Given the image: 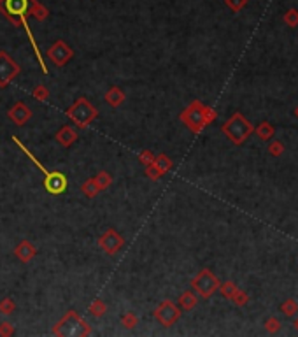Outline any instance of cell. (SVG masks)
I'll use <instances>...</instances> for the list:
<instances>
[{
    "label": "cell",
    "instance_id": "5bb4252c",
    "mask_svg": "<svg viewBox=\"0 0 298 337\" xmlns=\"http://www.w3.org/2000/svg\"><path fill=\"white\" fill-rule=\"evenodd\" d=\"M14 255L18 257L21 262H30V260L33 258L37 255V250H35V246L30 242V241H21L16 248H14Z\"/></svg>",
    "mask_w": 298,
    "mask_h": 337
},
{
    "label": "cell",
    "instance_id": "ffe728a7",
    "mask_svg": "<svg viewBox=\"0 0 298 337\" xmlns=\"http://www.w3.org/2000/svg\"><path fill=\"white\" fill-rule=\"evenodd\" d=\"M106 311H107V305L102 299H95L92 304H90V313H92L93 316H96V318L104 316V314H106Z\"/></svg>",
    "mask_w": 298,
    "mask_h": 337
},
{
    "label": "cell",
    "instance_id": "30bf717a",
    "mask_svg": "<svg viewBox=\"0 0 298 337\" xmlns=\"http://www.w3.org/2000/svg\"><path fill=\"white\" fill-rule=\"evenodd\" d=\"M47 58H49L56 67H63L74 58V51L65 41H56L53 46L47 49Z\"/></svg>",
    "mask_w": 298,
    "mask_h": 337
},
{
    "label": "cell",
    "instance_id": "7402d4cb",
    "mask_svg": "<svg viewBox=\"0 0 298 337\" xmlns=\"http://www.w3.org/2000/svg\"><path fill=\"white\" fill-rule=\"evenodd\" d=\"M95 181H96V185H98V188H100V192H102V190L109 188V185L112 183V177H110L109 172L100 171V174L95 176Z\"/></svg>",
    "mask_w": 298,
    "mask_h": 337
},
{
    "label": "cell",
    "instance_id": "cb8c5ba5",
    "mask_svg": "<svg viewBox=\"0 0 298 337\" xmlns=\"http://www.w3.org/2000/svg\"><path fill=\"white\" fill-rule=\"evenodd\" d=\"M33 98H37L39 102H46L49 100V90H47L44 84H37L35 88H33V92H32Z\"/></svg>",
    "mask_w": 298,
    "mask_h": 337
},
{
    "label": "cell",
    "instance_id": "d6a6232c",
    "mask_svg": "<svg viewBox=\"0 0 298 337\" xmlns=\"http://www.w3.org/2000/svg\"><path fill=\"white\" fill-rule=\"evenodd\" d=\"M286 23H289L291 27H295V25H298V11H289L288 14H286Z\"/></svg>",
    "mask_w": 298,
    "mask_h": 337
},
{
    "label": "cell",
    "instance_id": "9a60e30c",
    "mask_svg": "<svg viewBox=\"0 0 298 337\" xmlns=\"http://www.w3.org/2000/svg\"><path fill=\"white\" fill-rule=\"evenodd\" d=\"M56 141H58L63 148H69V146H72V144L78 141V132H76L72 127L65 125L56 132Z\"/></svg>",
    "mask_w": 298,
    "mask_h": 337
},
{
    "label": "cell",
    "instance_id": "e575fe53",
    "mask_svg": "<svg viewBox=\"0 0 298 337\" xmlns=\"http://www.w3.org/2000/svg\"><path fill=\"white\" fill-rule=\"evenodd\" d=\"M295 114H297V118H298V107H297V111H295Z\"/></svg>",
    "mask_w": 298,
    "mask_h": 337
},
{
    "label": "cell",
    "instance_id": "f1b7e54d",
    "mask_svg": "<svg viewBox=\"0 0 298 337\" xmlns=\"http://www.w3.org/2000/svg\"><path fill=\"white\" fill-rule=\"evenodd\" d=\"M246 2H248V0H226V5H228L232 11L237 13V11H240L244 5H246Z\"/></svg>",
    "mask_w": 298,
    "mask_h": 337
},
{
    "label": "cell",
    "instance_id": "7a4b0ae2",
    "mask_svg": "<svg viewBox=\"0 0 298 337\" xmlns=\"http://www.w3.org/2000/svg\"><path fill=\"white\" fill-rule=\"evenodd\" d=\"M13 141L16 143V146H18V148L21 149L25 155H27L28 160L35 163L37 169L42 172V176H44V188H46L47 193H51V195H62V193H63L65 190H67V185H69V183H67V177H65V174H62V172H51V171H47L46 167L42 165V163L39 162L35 157H33L32 153L28 151L27 146H25V144L21 143V141H19L16 135L13 137Z\"/></svg>",
    "mask_w": 298,
    "mask_h": 337
},
{
    "label": "cell",
    "instance_id": "4316f807",
    "mask_svg": "<svg viewBox=\"0 0 298 337\" xmlns=\"http://www.w3.org/2000/svg\"><path fill=\"white\" fill-rule=\"evenodd\" d=\"M268 151H270L272 157H279V155H282V151H284V146H282L281 141H272L270 146H268Z\"/></svg>",
    "mask_w": 298,
    "mask_h": 337
},
{
    "label": "cell",
    "instance_id": "8992f818",
    "mask_svg": "<svg viewBox=\"0 0 298 337\" xmlns=\"http://www.w3.org/2000/svg\"><path fill=\"white\" fill-rule=\"evenodd\" d=\"M96 109L93 107V104L90 100H86L84 97L78 98L72 106L67 109V116L79 127V128H86L90 123L96 118Z\"/></svg>",
    "mask_w": 298,
    "mask_h": 337
},
{
    "label": "cell",
    "instance_id": "4fadbf2b",
    "mask_svg": "<svg viewBox=\"0 0 298 337\" xmlns=\"http://www.w3.org/2000/svg\"><path fill=\"white\" fill-rule=\"evenodd\" d=\"M9 120L13 121V123H16V125H25L30 118H32V111L28 109L27 106H25L23 102H16L13 107L9 109Z\"/></svg>",
    "mask_w": 298,
    "mask_h": 337
},
{
    "label": "cell",
    "instance_id": "9c48e42d",
    "mask_svg": "<svg viewBox=\"0 0 298 337\" xmlns=\"http://www.w3.org/2000/svg\"><path fill=\"white\" fill-rule=\"evenodd\" d=\"M179 316H181V307L175 305L174 302H170V300H163L155 311V318L158 320L163 327L174 325L179 320Z\"/></svg>",
    "mask_w": 298,
    "mask_h": 337
},
{
    "label": "cell",
    "instance_id": "4dcf8cb0",
    "mask_svg": "<svg viewBox=\"0 0 298 337\" xmlns=\"http://www.w3.org/2000/svg\"><path fill=\"white\" fill-rule=\"evenodd\" d=\"M13 332H14V328L9 321H2V323H0V336H13Z\"/></svg>",
    "mask_w": 298,
    "mask_h": 337
},
{
    "label": "cell",
    "instance_id": "1f68e13d",
    "mask_svg": "<svg viewBox=\"0 0 298 337\" xmlns=\"http://www.w3.org/2000/svg\"><path fill=\"white\" fill-rule=\"evenodd\" d=\"M265 328L268 330V332H277L281 328V323H279V320L277 318H270L268 321H267V325H265Z\"/></svg>",
    "mask_w": 298,
    "mask_h": 337
},
{
    "label": "cell",
    "instance_id": "ba28073f",
    "mask_svg": "<svg viewBox=\"0 0 298 337\" xmlns=\"http://www.w3.org/2000/svg\"><path fill=\"white\" fill-rule=\"evenodd\" d=\"M21 72L19 65L5 51H0V88H5Z\"/></svg>",
    "mask_w": 298,
    "mask_h": 337
},
{
    "label": "cell",
    "instance_id": "7c38bea8",
    "mask_svg": "<svg viewBox=\"0 0 298 337\" xmlns=\"http://www.w3.org/2000/svg\"><path fill=\"white\" fill-rule=\"evenodd\" d=\"M170 169H172V160L167 157L165 153H161V155L155 157V160L149 165H146V176L156 181L160 179L161 176H165Z\"/></svg>",
    "mask_w": 298,
    "mask_h": 337
},
{
    "label": "cell",
    "instance_id": "d6986e66",
    "mask_svg": "<svg viewBox=\"0 0 298 337\" xmlns=\"http://www.w3.org/2000/svg\"><path fill=\"white\" fill-rule=\"evenodd\" d=\"M254 132H256V135L260 139L267 141V139H270L272 135H274V127H272L268 121H263V123H260V125L254 128Z\"/></svg>",
    "mask_w": 298,
    "mask_h": 337
},
{
    "label": "cell",
    "instance_id": "8fae6325",
    "mask_svg": "<svg viewBox=\"0 0 298 337\" xmlns=\"http://www.w3.org/2000/svg\"><path fill=\"white\" fill-rule=\"evenodd\" d=\"M123 244H125V239L119 236L114 228H107V230L104 232V236L98 237V246H100L107 255L118 253V251L123 248Z\"/></svg>",
    "mask_w": 298,
    "mask_h": 337
},
{
    "label": "cell",
    "instance_id": "5b68a950",
    "mask_svg": "<svg viewBox=\"0 0 298 337\" xmlns=\"http://www.w3.org/2000/svg\"><path fill=\"white\" fill-rule=\"evenodd\" d=\"M221 130H223V134H225L234 144H242L244 141L252 134V130L254 128H252L251 123H249L240 112H235L225 125L221 127Z\"/></svg>",
    "mask_w": 298,
    "mask_h": 337
},
{
    "label": "cell",
    "instance_id": "603a6c76",
    "mask_svg": "<svg viewBox=\"0 0 298 337\" xmlns=\"http://www.w3.org/2000/svg\"><path fill=\"white\" fill-rule=\"evenodd\" d=\"M281 311H282V313H284L286 316H288V318H293L295 314L298 313V304H297V300H295V299H288V300L284 302V304H282Z\"/></svg>",
    "mask_w": 298,
    "mask_h": 337
},
{
    "label": "cell",
    "instance_id": "484cf974",
    "mask_svg": "<svg viewBox=\"0 0 298 337\" xmlns=\"http://www.w3.org/2000/svg\"><path fill=\"white\" fill-rule=\"evenodd\" d=\"M137 316H135V313H126L121 316V323H123L125 328H133L135 325H137Z\"/></svg>",
    "mask_w": 298,
    "mask_h": 337
},
{
    "label": "cell",
    "instance_id": "836d02e7",
    "mask_svg": "<svg viewBox=\"0 0 298 337\" xmlns=\"http://www.w3.org/2000/svg\"><path fill=\"white\" fill-rule=\"evenodd\" d=\"M293 325H295V328H297V330H298V318H297V320H295V321H293Z\"/></svg>",
    "mask_w": 298,
    "mask_h": 337
},
{
    "label": "cell",
    "instance_id": "3957f363",
    "mask_svg": "<svg viewBox=\"0 0 298 337\" xmlns=\"http://www.w3.org/2000/svg\"><path fill=\"white\" fill-rule=\"evenodd\" d=\"M216 112L212 107L204 106L200 100H193L183 112H181V121L193 132H200L205 125L214 121Z\"/></svg>",
    "mask_w": 298,
    "mask_h": 337
},
{
    "label": "cell",
    "instance_id": "f546056e",
    "mask_svg": "<svg viewBox=\"0 0 298 337\" xmlns=\"http://www.w3.org/2000/svg\"><path fill=\"white\" fill-rule=\"evenodd\" d=\"M235 302L237 305H244V304H248V300H249V297L244 293V291H240V290H237V293H235V297L232 299Z\"/></svg>",
    "mask_w": 298,
    "mask_h": 337
},
{
    "label": "cell",
    "instance_id": "e0dca14e",
    "mask_svg": "<svg viewBox=\"0 0 298 337\" xmlns=\"http://www.w3.org/2000/svg\"><path fill=\"white\" fill-rule=\"evenodd\" d=\"M197 295L195 291H184L183 295L179 297V307L183 311H191L197 305Z\"/></svg>",
    "mask_w": 298,
    "mask_h": 337
},
{
    "label": "cell",
    "instance_id": "52a82bcc",
    "mask_svg": "<svg viewBox=\"0 0 298 337\" xmlns=\"http://www.w3.org/2000/svg\"><path fill=\"white\" fill-rule=\"evenodd\" d=\"M191 287L200 297H204V299H209V297H211L212 293L220 288V279H218V277H216L214 274L209 271V269H202L197 276L193 277Z\"/></svg>",
    "mask_w": 298,
    "mask_h": 337
},
{
    "label": "cell",
    "instance_id": "44dd1931",
    "mask_svg": "<svg viewBox=\"0 0 298 337\" xmlns=\"http://www.w3.org/2000/svg\"><path fill=\"white\" fill-rule=\"evenodd\" d=\"M220 290H221V293H223V297H225V299L232 300L235 297V293H237L238 288L235 287L234 281H225V283H221Z\"/></svg>",
    "mask_w": 298,
    "mask_h": 337
},
{
    "label": "cell",
    "instance_id": "277c9868",
    "mask_svg": "<svg viewBox=\"0 0 298 337\" xmlns=\"http://www.w3.org/2000/svg\"><path fill=\"white\" fill-rule=\"evenodd\" d=\"M53 334L55 336H63V337H70V336H92L93 330L92 327L86 323V320H83L74 309L67 311L63 318L60 320L58 323L53 327Z\"/></svg>",
    "mask_w": 298,
    "mask_h": 337
},
{
    "label": "cell",
    "instance_id": "83f0119b",
    "mask_svg": "<svg viewBox=\"0 0 298 337\" xmlns=\"http://www.w3.org/2000/svg\"><path fill=\"white\" fill-rule=\"evenodd\" d=\"M155 153L151 151V149H144L141 155H139V160H141V163H144V165H149V163L155 160Z\"/></svg>",
    "mask_w": 298,
    "mask_h": 337
},
{
    "label": "cell",
    "instance_id": "6da1fadb",
    "mask_svg": "<svg viewBox=\"0 0 298 337\" xmlns=\"http://www.w3.org/2000/svg\"><path fill=\"white\" fill-rule=\"evenodd\" d=\"M0 11L5 14V18L9 19L13 25H21L19 18L27 16V13L30 11L32 16H35L39 21L47 18V9L44 5H41L37 0H0Z\"/></svg>",
    "mask_w": 298,
    "mask_h": 337
},
{
    "label": "cell",
    "instance_id": "ac0fdd59",
    "mask_svg": "<svg viewBox=\"0 0 298 337\" xmlns=\"http://www.w3.org/2000/svg\"><path fill=\"white\" fill-rule=\"evenodd\" d=\"M81 192H83L86 197H95V195H98V192H100V188H98V185H96V181H95V177H92V179H86L81 185Z\"/></svg>",
    "mask_w": 298,
    "mask_h": 337
},
{
    "label": "cell",
    "instance_id": "d4e9b609",
    "mask_svg": "<svg viewBox=\"0 0 298 337\" xmlns=\"http://www.w3.org/2000/svg\"><path fill=\"white\" fill-rule=\"evenodd\" d=\"M14 309H16V304H14V300L11 297H5V299L0 300V313L11 314Z\"/></svg>",
    "mask_w": 298,
    "mask_h": 337
},
{
    "label": "cell",
    "instance_id": "2e32d148",
    "mask_svg": "<svg viewBox=\"0 0 298 337\" xmlns=\"http://www.w3.org/2000/svg\"><path fill=\"white\" fill-rule=\"evenodd\" d=\"M106 102L110 107H119L125 102V92L119 86H110L106 93Z\"/></svg>",
    "mask_w": 298,
    "mask_h": 337
}]
</instances>
